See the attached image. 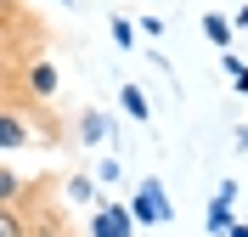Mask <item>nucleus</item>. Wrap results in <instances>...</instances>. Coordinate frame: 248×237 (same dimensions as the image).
Masks as SVG:
<instances>
[{"instance_id":"f257e3e1","label":"nucleus","mask_w":248,"mask_h":237,"mask_svg":"<svg viewBox=\"0 0 248 237\" xmlns=\"http://www.w3.org/2000/svg\"><path fill=\"white\" fill-rule=\"evenodd\" d=\"M130 215H136V221H170V198H164V187H158V181H141Z\"/></svg>"},{"instance_id":"39448f33","label":"nucleus","mask_w":248,"mask_h":237,"mask_svg":"<svg viewBox=\"0 0 248 237\" xmlns=\"http://www.w3.org/2000/svg\"><path fill=\"white\" fill-rule=\"evenodd\" d=\"M23 142H29V125L12 119V113H0V147H23Z\"/></svg>"},{"instance_id":"4468645a","label":"nucleus","mask_w":248,"mask_h":237,"mask_svg":"<svg viewBox=\"0 0 248 237\" xmlns=\"http://www.w3.org/2000/svg\"><path fill=\"white\" fill-rule=\"evenodd\" d=\"M232 79H237V91H248V68H243V74H232Z\"/></svg>"},{"instance_id":"9d476101","label":"nucleus","mask_w":248,"mask_h":237,"mask_svg":"<svg viewBox=\"0 0 248 237\" xmlns=\"http://www.w3.org/2000/svg\"><path fill=\"white\" fill-rule=\"evenodd\" d=\"M68 198H74V204H91V175H74V181H68Z\"/></svg>"},{"instance_id":"423d86ee","label":"nucleus","mask_w":248,"mask_h":237,"mask_svg":"<svg viewBox=\"0 0 248 237\" xmlns=\"http://www.w3.org/2000/svg\"><path fill=\"white\" fill-rule=\"evenodd\" d=\"M29 85H34L40 96H51V91H57V68H51V63H34V68H29Z\"/></svg>"},{"instance_id":"f3484780","label":"nucleus","mask_w":248,"mask_h":237,"mask_svg":"<svg viewBox=\"0 0 248 237\" xmlns=\"http://www.w3.org/2000/svg\"><path fill=\"white\" fill-rule=\"evenodd\" d=\"M237 29H248V6H243V12H237Z\"/></svg>"},{"instance_id":"20e7f679","label":"nucleus","mask_w":248,"mask_h":237,"mask_svg":"<svg viewBox=\"0 0 248 237\" xmlns=\"http://www.w3.org/2000/svg\"><path fill=\"white\" fill-rule=\"evenodd\" d=\"M119 102H124V113H130V119H153V108H147V91H141V85H124Z\"/></svg>"},{"instance_id":"7ed1b4c3","label":"nucleus","mask_w":248,"mask_h":237,"mask_svg":"<svg viewBox=\"0 0 248 237\" xmlns=\"http://www.w3.org/2000/svg\"><path fill=\"white\" fill-rule=\"evenodd\" d=\"M232 198H237V181H220V198H215V209H209V232L215 237L232 232Z\"/></svg>"},{"instance_id":"2eb2a0df","label":"nucleus","mask_w":248,"mask_h":237,"mask_svg":"<svg viewBox=\"0 0 248 237\" xmlns=\"http://www.w3.org/2000/svg\"><path fill=\"white\" fill-rule=\"evenodd\" d=\"M237 147H248V125H237Z\"/></svg>"},{"instance_id":"0eeeda50","label":"nucleus","mask_w":248,"mask_h":237,"mask_svg":"<svg viewBox=\"0 0 248 237\" xmlns=\"http://www.w3.org/2000/svg\"><path fill=\"white\" fill-rule=\"evenodd\" d=\"M17 198H23V181H17L12 170H0V209H12Z\"/></svg>"},{"instance_id":"dca6fc26","label":"nucleus","mask_w":248,"mask_h":237,"mask_svg":"<svg viewBox=\"0 0 248 237\" xmlns=\"http://www.w3.org/2000/svg\"><path fill=\"white\" fill-rule=\"evenodd\" d=\"M226 237H248V221H243V226H232V232H226Z\"/></svg>"},{"instance_id":"f8f14e48","label":"nucleus","mask_w":248,"mask_h":237,"mask_svg":"<svg viewBox=\"0 0 248 237\" xmlns=\"http://www.w3.org/2000/svg\"><path fill=\"white\" fill-rule=\"evenodd\" d=\"M113 40H119V46H130V40H136V29H130L124 17H113Z\"/></svg>"},{"instance_id":"6e6552de","label":"nucleus","mask_w":248,"mask_h":237,"mask_svg":"<svg viewBox=\"0 0 248 237\" xmlns=\"http://www.w3.org/2000/svg\"><path fill=\"white\" fill-rule=\"evenodd\" d=\"M203 29H209V40H215V46H226V40H232V23H226V17H203Z\"/></svg>"},{"instance_id":"a211bd4d","label":"nucleus","mask_w":248,"mask_h":237,"mask_svg":"<svg viewBox=\"0 0 248 237\" xmlns=\"http://www.w3.org/2000/svg\"><path fill=\"white\" fill-rule=\"evenodd\" d=\"M62 6H68V0H62Z\"/></svg>"},{"instance_id":"9b49d317","label":"nucleus","mask_w":248,"mask_h":237,"mask_svg":"<svg viewBox=\"0 0 248 237\" xmlns=\"http://www.w3.org/2000/svg\"><path fill=\"white\" fill-rule=\"evenodd\" d=\"M79 130H85V142H102V130H108V119H102V113H85V125H79Z\"/></svg>"},{"instance_id":"f03ea898","label":"nucleus","mask_w":248,"mask_h":237,"mask_svg":"<svg viewBox=\"0 0 248 237\" xmlns=\"http://www.w3.org/2000/svg\"><path fill=\"white\" fill-rule=\"evenodd\" d=\"M130 232H136V215L130 209H96L91 237H130Z\"/></svg>"},{"instance_id":"1a4fd4ad","label":"nucleus","mask_w":248,"mask_h":237,"mask_svg":"<svg viewBox=\"0 0 248 237\" xmlns=\"http://www.w3.org/2000/svg\"><path fill=\"white\" fill-rule=\"evenodd\" d=\"M0 237H29L23 221H17V209H0Z\"/></svg>"},{"instance_id":"ddd939ff","label":"nucleus","mask_w":248,"mask_h":237,"mask_svg":"<svg viewBox=\"0 0 248 237\" xmlns=\"http://www.w3.org/2000/svg\"><path fill=\"white\" fill-rule=\"evenodd\" d=\"M12 12H17V0H0V17H6V23H12Z\"/></svg>"}]
</instances>
